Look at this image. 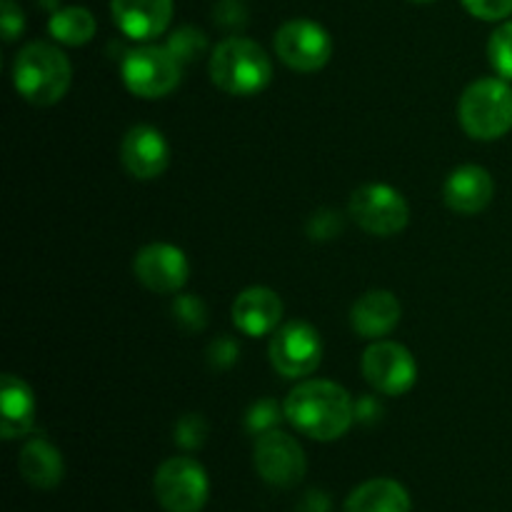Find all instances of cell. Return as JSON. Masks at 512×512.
<instances>
[{
	"label": "cell",
	"mask_w": 512,
	"mask_h": 512,
	"mask_svg": "<svg viewBox=\"0 0 512 512\" xmlns=\"http://www.w3.org/2000/svg\"><path fill=\"white\" fill-rule=\"evenodd\" d=\"M283 415L310 440L333 443L343 438L355 420V403L345 388L330 380H303L290 390Z\"/></svg>",
	"instance_id": "obj_1"
},
{
	"label": "cell",
	"mask_w": 512,
	"mask_h": 512,
	"mask_svg": "<svg viewBox=\"0 0 512 512\" xmlns=\"http://www.w3.org/2000/svg\"><path fill=\"white\" fill-rule=\"evenodd\" d=\"M73 80L70 60L58 45L53 43H28L20 48L13 63V85L23 100L38 108L60 103L65 98Z\"/></svg>",
	"instance_id": "obj_2"
},
{
	"label": "cell",
	"mask_w": 512,
	"mask_h": 512,
	"mask_svg": "<svg viewBox=\"0 0 512 512\" xmlns=\"http://www.w3.org/2000/svg\"><path fill=\"white\" fill-rule=\"evenodd\" d=\"M210 80L228 95H258L273 80L270 55L255 40L230 35L215 45L210 55Z\"/></svg>",
	"instance_id": "obj_3"
},
{
	"label": "cell",
	"mask_w": 512,
	"mask_h": 512,
	"mask_svg": "<svg viewBox=\"0 0 512 512\" xmlns=\"http://www.w3.org/2000/svg\"><path fill=\"white\" fill-rule=\"evenodd\" d=\"M458 120L473 140H498L512 130V88L505 78H480L465 88Z\"/></svg>",
	"instance_id": "obj_4"
},
{
	"label": "cell",
	"mask_w": 512,
	"mask_h": 512,
	"mask_svg": "<svg viewBox=\"0 0 512 512\" xmlns=\"http://www.w3.org/2000/svg\"><path fill=\"white\" fill-rule=\"evenodd\" d=\"M123 83L133 95L145 100L165 98L183 78V65L168 50V45H140L123 60Z\"/></svg>",
	"instance_id": "obj_5"
},
{
	"label": "cell",
	"mask_w": 512,
	"mask_h": 512,
	"mask_svg": "<svg viewBox=\"0 0 512 512\" xmlns=\"http://www.w3.org/2000/svg\"><path fill=\"white\" fill-rule=\"evenodd\" d=\"M155 500L165 512H203L210 495L208 473L193 458H170L155 470Z\"/></svg>",
	"instance_id": "obj_6"
},
{
	"label": "cell",
	"mask_w": 512,
	"mask_h": 512,
	"mask_svg": "<svg viewBox=\"0 0 512 512\" xmlns=\"http://www.w3.org/2000/svg\"><path fill=\"white\" fill-rule=\"evenodd\" d=\"M348 213L365 233L378 235V238H390L405 230L410 220L408 200L385 183H368L360 185L350 195Z\"/></svg>",
	"instance_id": "obj_7"
},
{
	"label": "cell",
	"mask_w": 512,
	"mask_h": 512,
	"mask_svg": "<svg viewBox=\"0 0 512 512\" xmlns=\"http://www.w3.org/2000/svg\"><path fill=\"white\" fill-rule=\"evenodd\" d=\"M268 355L273 368L283 378H305V375L315 373L320 360H323V340L310 323L290 320L273 333Z\"/></svg>",
	"instance_id": "obj_8"
},
{
	"label": "cell",
	"mask_w": 512,
	"mask_h": 512,
	"mask_svg": "<svg viewBox=\"0 0 512 512\" xmlns=\"http://www.w3.org/2000/svg\"><path fill=\"white\" fill-rule=\"evenodd\" d=\"M275 55L298 73H315L325 68L333 55V38L320 23L308 18L288 20L275 33Z\"/></svg>",
	"instance_id": "obj_9"
},
{
	"label": "cell",
	"mask_w": 512,
	"mask_h": 512,
	"mask_svg": "<svg viewBox=\"0 0 512 512\" xmlns=\"http://www.w3.org/2000/svg\"><path fill=\"white\" fill-rule=\"evenodd\" d=\"M360 368H363V378L368 380L370 388L390 395V398L405 395L418 380V363H415L413 353L393 340H378L370 345L363 353Z\"/></svg>",
	"instance_id": "obj_10"
},
{
	"label": "cell",
	"mask_w": 512,
	"mask_h": 512,
	"mask_svg": "<svg viewBox=\"0 0 512 512\" xmlns=\"http://www.w3.org/2000/svg\"><path fill=\"white\" fill-rule=\"evenodd\" d=\"M253 463L260 478L273 488H295L308 470L298 440L278 428L258 435L253 448Z\"/></svg>",
	"instance_id": "obj_11"
},
{
	"label": "cell",
	"mask_w": 512,
	"mask_h": 512,
	"mask_svg": "<svg viewBox=\"0 0 512 512\" xmlns=\"http://www.w3.org/2000/svg\"><path fill=\"white\" fill-rule=\"evenodd\" d=\"M133 273L150 293L170 295L180 293L188 283L190 265L180 248L170 243H150L138 250L133 260Z\"/></svg>",
	"instance_id": "obj_12"
},
{
	"label": "cell",
	"mask_w": 512,
	"mask_h": 512,
	"mask_svg": "<svg viewBox=\"0 0 512 512\" xmlns=\"http://www.w3.org/2000/svg\"><path fill=\"white\" fill-rule=\"evenodd\" d=\"M120 163L138 180L160 178L170 163L168 140L153 125H133L120 143Z\"/></svg>",
	"instance_id": "obj_13"
},
{
	"label": "cell",
	"mask_w": 512,
	"mask_h": 512,
	"mask_svg": "<svg viewBox=\"0 0 512 512\" xmlns=\"http://www.w3.org/2000/svg\"><path fill=\"white\" fill-rule=\"evenodd\" d=\"M115 25L133 40H155L173 20V0H110Z\"/></svg>",
	"instance_id": "obj_14"
},
{
	"label": "cell",
	"mask_w": 512,
	"mask_h": 512,
	"mask_svg": "<svg viewBox=\"0 0 512 512\" xmlns=\"http://www.w3.org/2000/svg\"><path fill=\"white\" fill-rule=\"evenodd\" d=\"M233 325L248 338L270 335L280 328L283 320V300L275 290L255 285L243 290L233 303Z\"/></svg>",
	"instance_id": "obj_15"
},
{
	"label": "cell",
	"mask_w": 512,
	"mask_h": 512,
	"mask_svg": "<svg viewBox=\"0 0 512 512\" xmlns=\"http://www.w3.org/2000/svg\"><path fill=\"white\" fill-rule=\"evenodd\" d=\"M495 195V180L480 165H460L448 175L443 185V200L453 213L478 215L490 205Z\"/></svg>",
	"instance_id": "obj_16"
},
{
	"label": "cell",
	"mask_w": 512,
	"mask_h": 512,
	"mask_svg": "<svg viewBox=\"0 0 512 512\" xmlns=\"http://www.w3.org/2000/svg\"><path fill=\"white\" fill-rule=\"evenodd\" d=\"M403 318V305L390 290H370L355 300L350 310V325L360 338L383 340L393 333Z\"/></svg>",
	"instance_id": "obj_17"
},
{
	"label": "cell",
	"mask_w": 512,
	"mask_h": 512,
	"mask_svg": "<svg viewBox=\"0 0 512 512\" xmlns=\"http://www.w3.org/2000/svg\"><path fill=\"white\" fill-rule=\"evenodd\" d=\"M0 410H3V438H23L33 430L35 425V395L28 388L25 380L18 375H3V385H0Z\"/></svg>",
	"instance_id": "obj_18"
},
{
	"label": "cell",
	"mask_w": 512,
	"mask_h": 512,
	"mask_svg": "<svg viewBox=\"0 0 512 512\" xmlns=\"http://www.w3.org/2000/svg\"><path fill=\"white\" fill-rule=\"evenodd\" d=\"M18 470L25 483L33 485L35 490H53L63 483L65 463L55 445H50L43 438H35L28 440L20 450Z\"/></svg>",
	"instance_id": "obj_19"
},
{
	"label": "cell",
	"mask_w": 512,
	"mask_h": 512,
	"mask_svg": "<svg viewBox=\"0 0 512 512\" xmlns=\"http://www.w3.org/2000/svg\"><path fill=\"white\" fill-rule=\"evenodd\" d=\"M410 500L405 485L393 478H373L353 490L345 500V512H410Z\"/></svg>",
	"instance_id": "obj_20"
},
{
	"label": "cell",
	"mask_w": 512,
	"mask_h": 512,
	"mask_svg": "<svg viewBox=\"0 0 512 512\" xmlns=\"http://www.w3.org/2000/svg\"><path fill=\"white\" fill-rule=\"evenodd\" d=\"M48 30L58 43L78 48V45H85L93 40L98 23H95V15L88 8L70 5V8H60L50 15Z\"/></svg>",
	"instance_id": "obj_21"
},
{
	"label": "cell",
	"mask_w": 512,
	"mask_h": 512,
	"mask_svg": "<svg viewBox=\"0 0 512 512\" xmlns=\"http://www.w3.org/2000/svg\"><path fill=\"white\" fill-rule=\"evenodd\" d=\"M173 318L185 333H198L208 325V308L198 295H178L173 300Z\"/></svg>",
	"instance_id": "obj_22"
},
{
	"label": "cell",
	"mask_w": 512,
	"mask_h": 512,
	"mask_svg": "<svg viewBox=\"0 0 512 512\" xmlns=\"http://www.w3.org/2000/svg\"><path fill=\"white\" fill-rule=\"evenodd\" d=\"M488 55L495 73L503 75L505 80H512V20H505V23L490 35Z\"/></svg>",
	"instance_id": "obj_23"
},
{
	"label": "cell",
	"mask_w": 512,
	"mask_h": 512,
	"mask_svg": "<svg viewBox=\"0 0 512 512\" xmlns=\"http://www.w3.org/2000/svg\"><path fill=\"white\" fill-rule=\"evenodd\" d=\"M205 45H208V40H205V35L200 33L198 28H193V25H183V28L175 30L168 40V50L180 60V65L193 63V60L203 53Z\"/></svg>",
	"instance_id": "obj_24"
},
{
	"label": "cell",
	"mask_w": 512,
	"mask_h": 512,
	"mask_svg": "<svg viewBox=\"0 0 512 512\" xmlns=\"http://www.w3.org/2000/svg\"><path fill=\"white\" fill-rule=\"evenodd\" d=\"M205 440H208V423L200 415L188 413L178 420L175 425V443L185 450H198L203 448Z\"/></svg>",
	"instance_id": "obj_25"
},
{
	"label": "cell",
	"mask_w": 512,
	"mask_h": 512,
	"mask_svg": "<svg viewBox=\"0 0 512 512\" xmlns=\"http://www.w3.org/2000/svg\"><path fill=\"white\" fill-rule=\"evenodd\" d=\"M280 408L273 403V400H260V403H255L253 408H250L248 418H245V425H248L250 433L255 435H263L268 433V430H275V425L280 423Z\"/></svg>",
	"instance_id": "obj_26"
},
{
	"label": "cell",
	"mask_w": 512,
	"mask_h": 512,
	"mask_svg": "<svg viewBox=\"0 0 512 512\" xmlns=\"http://www.w3.org/2000/svg\"><path fill=\"white\" fill-rule=\"evenodd\" d=\"M465 10L478 20H505L512 15V0H463Z\"/></svg>",
	"instance_id": "obj_27"
},
{
	"label": "cell",
	"mask_w": 512,
	"mask_h": 512,
	"mask_svg": "<svg viewBox=\"0 0 512 512\" xmlns=\"http://www.w3.org/2000/svg\"><path fill=\"white\" fill-rule=\"evenodd\" d=\"M340 230H343V220L333 210H318L308 223V235L313 240H330L340 235Z\"/></svg>",
	"instance_id": "obj_28"
},
{
	"label": "cell",
	"mask_w": 512,
	"mask_h": 512,
	"mask_svg": "<svg viewBox=\"0 0 512 512\" xmlns=\"http://www.w3.org/2000/svg\"><path fill=\"white\" fill-rule=\"evenodd\" d=\"M0 28H3L5 43H13L25 28V15L15 0H3L0 3Z\"/></svg>",
	"instance_id": "obj_29"
},
{
	"label": "cell",
	"mask_w": 512,
	"mask_h": 512,
	"mask_svg": "<svg viewBox=\"0 0 512 512\" xmlns=\"http://www.w3.org/2000/svg\"><path fill=\"white\" fill-rule=\"evenodd\" d=\"M215 23L223 25V28H243L248 23V10L240 0H220L215 5Z\"/></svg>",
	"instance_id": "obj_30"
},
{
	"label": "cell",
	"mask_w": 512,
	"mask_h": 512,
	"mask_svg": "<svg viewBox=\"0 0 512 512\" xmlns=\"http://www.w3.org/2000/svg\"><path fill=\"white\" fill-rule=\"evenodd\" d=\"M238 355H240V350H238V345H235V340L220 338L208 348V363L213 365L215 370H225V368H230V365H235Z\"/></svg>",
	"instance_id": "obj_31"
},
{
	"label": "cell",
	"mask_w": 512,
	"mask_h": 512,
	"mask_svg": "<svg viewBox=\"0 0 512 512\" xmlns=\"http://www.w3.org/2000/svg\"><path fill=\"white\" fill-rule=\"evenodd\" d=\"M330 508H333V503L323 490H310L300 503V512H330Z\"/></svg>",
	"instance_id": "obj_32"
},
{
	"label": "cell",
	"mask_w": 512,
	"mask_h": 512,
	"mask_svg": "<svg viewBox=\"0 0 512 512\" xmlns=\"http://www.w3.org/2000/svg\"><path fill=\"white\" fill-rule=\"evenodd\" d=\"M410 3H420V5H423V3H435V0H410Z\"/></svg>",
	"instance_id": "obj_33"
}]
</instances>
